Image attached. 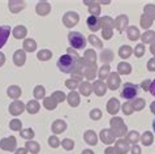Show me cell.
Listing matches in <instances>:
<instances>
[{"label": "cell", "instance_id": "cell-1", "mask_svg": "<svg viewBox=\"0 0 155 154\" xmlns=\"http://www.w3.org/2000/svg\"><path fill=\"white\" fill-rule=\"evenodd\" d=\"M85 60L76 56H72L69 54H65L59 58L58 60V67L59 69L64 72V73H77L82 68V64Z\"/></svg>", "mask_w": 155, "mask_h": 154}, {"label": "cell", "instance_id": "cell-2", "mask_svg": "<svg viewBox=\"0 0 155 154\" xmlns=\"http://www.w3.org/2000/svg\"><path fill=\"white\" fill-rule=\"evenodd\" d=\"M68 41H69L71 46L76 50H82L86 46V38L78 32H73L68 34Z\"/></svg>", "mask_w": 155, "mask_h": 154}, {"label": "cell", "instance_id": "cell-3", "mask_svg": "<svg viewBox=\"0 0 155 154\" xmlns=\"http://www.w3.org/2000/svg\"><path fill=\"white\" fill-rule=\"evenodd\" d=\"M137 95H138V86L132 82H127L123 85V89H121V97L125 98L128 101H132V99H136Z\"/></svg>", "mask_w": 155, "mask_h": 154}, {"label": "cell", "instance_id": "cell-4", "mask_svg": "<svg viewBox=\"0 0 155 154\" xmlns=\"http://www.w3.org/2000/svg\"><path fill=\"white\" fill-rule=\"evenodd\" d=\"M111 127H112V131H114V136L121 137V136H124L127 132V127L124 126L123 120L119 118H115L111 120Z\"/></svg>", "mask_w": 155, "mask_h": 154}, {"label": "cell", "instance_id": "cell-5", "mask_svg": "<svg viewBox=\"0 0 155 154\" xmlns=\"http://www.w3.org/2000/svg\"><path fill=\"white\" fill-rule=\"evenodd\" d=\"M63 21H64V24H65V26L72 28L78 22V16H77V13H74V12H68V13L64 16Z\"/></svg>", "mask_w": 155, "mask_h": 154}, {"label": "cell", "instance_id": "cell-6", "mask_svg": "<svg viewBox=\"0 0 155 154\" xmlns=\"http://www.w3.org/2000/svg\"><path fill=\"white\" fill-rule=\"evenodd\" d=\"M11 34V28L9 26H0V49L7 43L8 38Z\"/></svg>", "mask_w": 155, "mask_h": 154}, {"label": "cell", "instance_id": "cell-7", "mask_svg": "<svg viewBox=\"0 0 155 154\" xmlns=\"http://www.w3.org/2000/svg\"><path fill=\"white\" fill-rule=\"evenodd\" d=\"M129 149H130L129 148V144H128V141H125V140H119L117 142H116L115 150H116L117 154H125V153H128Z\"/></svg>", "mask_w": 155, "mask_h": 154}, {"label": "cell", "instance_id": "cell-8", "mask_svg": "<svg viewBox=\"0 0 155 154\" xmlns=\"http://www.w3.org/2000/svg\"><path fill=\"white\" fill-rule=\"evenodd\" d=\"M87 26L91 32H97V30H99V28H101V22H99V20L97 17L90 16L87 18Z\"/></svg>", "mask_w": 155, "mask_h": 154}, {"label": "cell", "instance_id": "cell-9", "mask_svg": "<svg viewBox=\"0 0 155 154\" xmlns=\"http://www.w3.org/2000/svg\"><path fill=\"white\" fill-rule=\"evenodd\" d=\"M120 85V77L116 75V73H112L108 76V86L110 89H112V90H115V89H117Z\"/></svg>", "mask_w": 155, "mask_h": 154}, {"label": "cell", "instance_id": "cell-10", "mask_svg": "<svg viewBox=\"0 0 155 154\" xmlns=\"http://www.w3.org/2000/svg\"><path fill=\"white\" fill-rule=\"evenodd\" d=\"M114 24H115V26L117 28L120 32H123L124 29H125V26L128 25V17L127 16H119Z\"/></svg>", "mask_w": 155, "mask_h": 154}, {"label": "cell", "instance_id": "cell-11", "mask_svg": "<svg viewBox=\"0 0 155 154\" xmlns=\"http://www.w3.org/2000/svg\"><path fill=\"white\" fill-rule=\"evenodd\" d=\"M101 139H102L103 142L111 144V142H112V141L115 140V136H114V133H112L111 131L104 129V131H102V132H101Z\"/></svg>", "mask_w": 155, "mask_h": 154}, {"label": "cell", "instance_id": "cell-12", "mask_svg": "<svg viewBox=\"0 0 155 154\" xmlns=\"http://www.w3.org/2000/svg\"><path fill=\"white\" fill-rule=\"evenodd\" d=\"M142 42L143 43H150V45H153L155 43V32H151V30H149V32H146L142 34Z\"/></svg>", "mask_w": 155, "mask_h": 154}, {"label": "cell", "instance_id": "cell-13", "mask_svg": "<svg viewBox=\"0 0 155 154\" xmlns=\"http://www.w3.org/2000/svg\"><path fill=\"white\" fill-rule=\"evenodd\" d=\"M119 106H120L119 101H117V99H115V98H112V99H111V101L108 102V106H107V110H108V112H110V114L115 115V114L119 111Z\"/></svg>", "mask_w": 155, "mask_h": 154}, {"label": "cell", "instance_id": "cell-14", "mask_svg": "<svg viewBox=\"0 0 155 154\" xmlns=\"http://www.w3.org/2000/svg\"><path fill=\"white\" fill-rule=\"evenodd\" d=\"M37 12L41 16H46L50 12V4L48 3H39L37 5Z\"/></svg>", "mask_w": 155, "mask_h": 154}, {"label": "cell", "instance_id": "cell-15", "mask_svg": "<svg viewBox=\"0 0 155 154\" xmlns=\"http://www.w3.org/2000/svg\"><path fill=\"white\" fill-rule=\"evenodd\" d=\"M140 140L142 141V144H143L145 146H149V145H151V144L154 142V137H153V133H151V132H145Z\"/></svg>", "mask_w": 155, "mask_h": 154}, {"label": "cell", "instance_id": "cell-16", "mask_svg": "<svg viewBox=\"0 0 155 154\" xmlns=\"http://www.w3.org/2000/svg\"><path fill=\"white\" fill-rule=\"evenodd\" d=\"M65 128H67V124L63 120H56L52 124V131L55 132V133H60V132L65 131Z\"/></svg>", "mask_w": 155, "mask_h": 154}, {"label": "cell", "instance_id": "cell-17", "mask_svg": "<svg viewBox=\"0 0 155 154\" xmlns=\"http://www.w3.org/2000/svg\"><path fill=\"white\" fill-rule=\"evenodd\" d=\"M95 59H97V55L94 52L93 50H87L85 54V62L89 64V65H91V64H95Z\"/></svg>", "mask_w": 155, "mask_h": 154}, {"label": "cell", "instance_id": "cell-18", "mask_svg": "<svg viewBox=\"0 0 155 154\" xmlns=\"http://www.w3.org/2000/svg\"><path fill=\"white\" fill-rule=\"evenodd\" d=\"M128 37L130 41H137L140 38V30L136 26H130L128 29Z\"/></svg>", "mask_w": 155, "mask_h": 154}, {"label": "cell", "instance_id": "cell-19", "mask_svg": "<svg viewBox=\"0 0 155 154\" xmlns=\"http://www.w3.org/2000/svg\"><path fill=\"white\" fill-rule=\"evenodd\" d=\"M85 141L89 145H95L97 144V135L93 131H87L85 133Z\"/></svg>", "mask_w": 155, "mask_h": 154}, {"label": "cell", "instance_id": "cell-20", "mask_svg": "<svg viewBox=\"0 0 155 154\" xmlns=\"http://www.w3.org/2000/svg\"><path fill=\"white\" fill-rule=\"evenodd\" d=\"M143 15H146L149 18H151L153 21L155 20V5L154 4H147V5L145 7V13Z\"/></svg>", "mask_w": 155, "mask_h": 154}, {"label": "cell", "instance_id": "cell-21", "mask_svg": "<svg viewBox=\"0 0 155 154\" xmlns=\"http://www.w3.org/2000/svg\"><path fill=\"white\" fill-rule=\"evenodd\" d=\"M68 102H69V105L72 106V107H76V106L80 103V97H78V94H77L76 92H72V93L69 94V97H68Z\"/></svg>", "mask_w": 155, "mask_h": 154}, {"label": "cell", "instance_id": "cell-22", "mask_svg": "<svg viewBox=\"0 0 155 154\" xmlns=\"http://www.w3.org/2000/svg\"><path fill=\"white\" fill-rule=\"evenodd\" d=\"M94 92H95L98 95H103V94L106 93V85L101 82V81H98V82L94 84Z\"/></svg>", "mask_w": 155, "mask_h": 154}, {"label": "cell", "instance_id": "cell-23", "mask_svg": "<svg viewBox=\"0 0 155 154\" xmlns=\"http://www.w3.org/2000/svg\"><path fill=\"white\" fill-rule=\"evenodd\" d=\"M80 90H81V93H82L84 95H89V94L91 93V90H93V86L89 82H82L80 85Z\"/></svg>", "mask_w": 155, "mask_h": 154}, {"label": "cell", "instance_id": "cell-24", "mask_svg": "<svg viewBox=\"0 0 155 154\" xmlns=\"http://www.w3.org/2000/svg\"><path fill=\"white\" fill-rule=\"evenodd\" d=\"M130 71H132V68L128 63H120L119 64V73L128 75V73H130Z\"/></svg>", "mask_w": 155, "mask_h": 154}, {"label": "cell", "instance_id": "cell-25", "mask_svg": "<svg viewBox=\"0 0 155 154\" xmlns=\"http://www.w3.org/2000/svg\"><path fill=\"white\" fill-rule=\"evenodd\" d=\"M151 25H153V20L149 18L146 15H142V17H141V26L143 29H149Z\"/></svg>", "mask_w": 155, "mask_h": 154}, {"label": "cell", "instance_id": "cell-26", "mask_svg": "<svg viewBox=\"0 0 155 154\" xmlns=\"http://www.w3.org/2000/svg\"><path fill=\"white\" fill-rule=\"evenodd\" d=\"M141 139V136L137 133L136 131H132V132H129V135H128V142H132V144H137V141H138Z\"/></svg>", "mask_w": 155, "mask_h": 154}, {"label": "cell", "instance_id": "cell-27", "mask_svg": "<svg viewBox=\"0 0 155 154\" xmlns=\"http://www.w3.org/2000/svg\"><path fill=\"white\" fill-rule=\"evenodd\" d=\"M132 106H133V109H134V110L140 111V110H142V109L145 107V101L142 99V98H136V99L133 101Z\"/></svg>", "mask_w": 155, "mask_h": 154}, {"label": "cell", "instance_id": "cell-28", "mask_svg": "<svg viewBox=\"0 0 155 154\" xmlns=\"http://www.w3.org/2000/svg\"><path fill=\"white\" fill-rule=\"evenodd\" d=\"M101 60L103 63H108L112 60V52H111L110 50H104L103 52L101 54Z\"/></svg>", "mask_w": 155, "mask_h": 154}, {"label": "cell", "instance_id": "cell-29", "mask_svg": "<svg viewBox=\"0 0 155 154\" xmlns=\"http://www.w3.org/2000/svg\"><path fill=\"white\" fill-rule=\"evenodd\" d=\"M101 22V26H103V29H111V26L114 25V21L110 18V17H104V18L99 20Z\"/></svg>", "mask_w": 155, "mask_h": 154}, {"label": "cell", "instance_id": "cell-30", "mask_svg": "<svg viewBox=\"0 0 155 154\" xmlns=\"http://www.w3.org/2000/svg\"><path fill=\"white\" fill-rule=\"evenodd\" d=\"M119 54H120V56L121 58H129L132 55V49L129 46H123L121 49H120V51H119Z\"/></svg>", "mask_w": 155, "mask_h": 154}, {"label": "cell", "instance_id": "cell-31", "mask_svg": "<svg viewBox=\"0 0 155 154\" xmlns=\"http://www.w3.org/2000/svg\"><path fill=\"white\" fill-rule=\"evenodd\" d=\"M15 62L17 65H22L25 63V54L24 51H17L16 52V56H15Z\"/></svg>", "mask_w": 155, "mask_h": 154}, {"label": "cell", "instance_id": "cell-32", "mask_svg": "<svg viewBox=\"0 0 155 154\" xmlns=\"http://www.w3.org/2000/svg\"><path fill=\"white\" fill-rule=\"evenodd\" d=\"M95 71H97L95 64H91V65H89V67H87V69H86V72H85L86 77H87L89 80L94 79V76H95Z\"/></svg>", "mask_w": 155, "mask_h": 154}, {"label": "cell", "instance_id": "cell-33", "mask_svg": "<svg viewBox=\"0 0 155 154\" xmlns=\"http://www.w3.org/2000/svg\"><path fill=\"white\" fill-rule=\"evenodd\" d=\"M22 110H24V105L20 103V102H15V103L12 105V107H11V111H12V112H13L15 115H18Z\"/></svg>", "mask_w": 155, "mask_h": 154}, {"label": "cell", "instance_id": "cell-34", "mask_svg": "<svg viewBox=\"0 0 155 154\" xmlns=\"http://www.w3.org/2000/svg\"><path fill=\"white\" fill-rule=\"evenodd\" d=\"M38 110H39V105H38L35 101H31L28 103V111L30 114H35Z\"/></svg>", "mask_w": 155, "mask_h": 154}, {"label": "cell", "instance_id": "cell-35", "mask_svg": "<svg viewBox=\"0 0 155 154\" xmlns=\"http://www.w3.org/2000/svg\"><path fill=\"white\" fill-rule=\"evenodd\" d=\"M15 37L16 38H24L25 35H26V29H25L24 26H18L15 29Z\"/></svg>", "mask_w": 155, "mask_h": 154}, {"label": "cell", "instance_id": "cell-36", "mask_svg": "<svg viewBox=\"0 0 155 154\" xmlns=\"http://www.w3.org/2000/svg\"><path fill=\"white\" fill-rule=\"evenodd\" d=\"M45 106L48 110H54L55 107H56V101H55L52 97H51V98H46V99H45Z\"/></svg>", "mask_w": 155, "mask_h": 154}, {"label": "cell", "instance_id": "cell-37", "mask_svg": "<svg viewBox=\"0 0 155 154\" xmlns=\"http://www.w3.org/2000/svg\"><path fill=\"white\" fill-rule=\"evenodd\" d=\"M134 54H136V56H137V58L143 56V54H145V45H143V43L137 45V46H136V49H134Z\"/></svg>", "mask_w": 155, "mask_h": 154}, {"label": "cell", "instance_id": "cell-38", "mask_svg": "<svg viewBox=\"0 0 155 154\" xmlns=\"http://www.w3.org/2000/svg\"><path fill=\"white\" fill-rule=\"evenodd\" d=\"M51 54L48 50H43V51H39V54H38V59H41V60H48L51 58Z\"/></svg>", "mask_w": 155, "mask_h": 154}, {"label": "cell", "instance_id": "cell-39", "mask_svg": "<svg viewBox=\"0 0 155 154\" xmlns=\"http://www.w3.org/2000/svg\"><path fill=\"white\" fill-rule=\"evenodd\" d=\"M86 4H89V5H90V13H91V16L97 17L99 15V5H98V4H91L89 2H86Z\"/></svg>", "mask_w": 155, "mask_h": 154}, {"label": "cell", "instance_id": "cell-40", "mask_svg": "<svg viewBox=\"0 0 155 154\" xmlns=\"http://www.w3.org/2000/svg\"><path fill=\"white\" fill-rule=\"evenodd\" d=\"M35 47H37V45H35V42H34L33 39H26L25 41V50L26 51H34L35 50Z\"/></svg>", "mask_w": 155, "mask_h": 154}, {"label": "cell", "instance_id": "cell-41", "mask_svg": "<svg viewBox=\"0 0 155 154\" xmlns=\"http://www.w3.org/2000/svg\"><path fill=\"white\" fill-rule=\"evenodd\" d=\"M108 72H110V67H108V64H106V65H103L101 68V71H99V77L104 79V77L108 76Z\"/></svg>", "mask_w": 155, "mask_h": 154}, {"label": "cell", "instance_id": "cell-42", "mask_svg": "<svg viewBox=\"0 0 155 154\" xmlns=\"http://www.w3.org/2000/svg\"><path fill=\"white\" fill-rule=\"evenodd\" d=\"M26 148L31 153H38V152H39V145H38L37 142H28L26 144Z\"/></svg>", "mask_w": 155, "mask_h": 154}, {"label": "cell", "instance_id": "cell-43", "mask_svg": "<svg viewBox=\"0 0 155 154\" xmlns=\"http://www.w3.org/2000/svg\"><path fill=\"white\" fill-rule=\"evenodd\" d=\"M89 41H90V43H91L93 46L98 47V49H102V43H101V41H99L95 35H90V37H89Z\"/></svg>", "mask_w": 155, "mask_h": 154}, {"label": "cell", "instance_id": "cell-44", "mask_svg": "<svg viewBox=\"0 0 155 154\" xmlns=\"http://www.w3.org/2000/svg\"><path fill=\"white\" fill-rule=\"evenodd\" d=\"M34 95H35V98H43L45 97V88L37 86L35 90H34Z\"/></svg>", "mask_w": 155, "mask_h": 154}, {"label": "cell", "instance_id": "cell-45", "mask_svg": "<svg viewBox=\"0 0 155 154\" xmlns=\"http://www.w3.org/2000/svg\"><path fill=\"white\" fill-rule=\"evenodd\" d=\"M123 111H124V114H127V115H130L133 111H134V109H133V106L132 103H125L123 106Z\"/></svg>", "mask_w": 155, "mask_h": 154}, {"label": "cell", "instance_id": "cell-46", "mask_svg": "<svg viewBox=\"0 0 155 154\" xmlns=\"http://www.w3.org/2000/svg\"><path fill=\"white\" fill-rule=\"evenodd\" d=\"M52 98H54V99L56 101V102H63L64 99H65V94L61 93V92H56V93L54 94Z\"/></svg>", "mask_w": 155, "mask_h": 154}, {"label": "cell", "instance_id": "cell-47", "mask_svg": "<svg viewBox=\"0 0 155 154\" xmlns=\"http://www.w3.org/2000/svg\"><path fill=\"white\" fill-rule=\"evenodd\" d=\"M48 144L51 145L52 148H58L59 146V140H58V137H55V136H51L50 137V140H48Z\"/></svg>", "mask_w": 155, "mask_h": 154}, {"label": "cell", "instance_id": "cell-48", "mask_svg": "<svg viewBox=\"0 0 155 154\" xmlns=\"http://www.w3.org/2000/svg\"><path fill=\"white\" fill-rule=\"evenodd\" d=\"M90 116H91V119H94V120H98V119H101L102 112L99 110H93L91 112H90Z\"/></svg>", "mask_w": 155, "mask_h": 154}, {"label": "cell", "instance_id": "cell-49", "mask_svg": "<svg viewBox=\"0 0 155 154\" xmlns=\"http://www.w3.org/2000/svg\"><path fill=\"white\" fill-rule=\"evenodd\" d=\"M73 141L72 140H64L63 141V146L64 149H67V150H71V149H73Z\"/></svg>", "mask_w": 155, "mask_h": 154}, {"label": "cell", "instance_id": "cell-50", "mask_svg": "<svg viewBox=\"0 0 155 154\" xmlns=\"http://www.w3.org/2000/svg\"><path fill=\"white\" fill-rule=\"evenodd\" d=\"M8 93H9V97H13V98H17V97H18L20 95V89L18 88H12V89H9V92H8Z\"/></svg>", "mask_w": 155, "mask_h": 154}, {"label": "cell", "instance_id": "cell-51", "mask_svg": "<svg viewBox=\"0 0 155 154\" xmlns=\"http://www.w3.org/2000/svg\"><path fill=\"white\" fill-rule=\"evenodd\" d=\"M33 136H34V132L31 129L22 131V137H25V139H33Z\"/></svg>", "mask_w": 155, "mask_h": 154}, {"label": "cell", "instance_id": "cell-52", "mask_svg": "<svg viewBox=\"0 0 155 154\" xmlns=\"http://www.w3.org/2000/svg\"><path fill=\"white\" fill-rule=\"evenodd\" d=\"M147 69L150 72H155V58L150 59L149 63H147Z\"/></svg>", "mask_w": 155, "mask_h": 154}, {"label": "cell", "instance_id": "cell-53", "mask_svg": "<svg viewBox=\"0 0 155 154\" xmlns=\"http://www.w3.org/2000/svg\"><path fill=\"white\" fill-rule=\"evenodd\" d=\"M150 85H151V81H150V80H145L141 84V88L143 89L145 92H147V90H150Z\"/></svg>", "mask_w": 155, "mask_h": 154}, {"label": "cell", "instance_id": "cell-54", "mask_svg": "<svg viewBox=\"0 0 155 154\" xmlns=\"http://www.w3.org/2000/svg\"><path fill=\"white\" fill-rule=\"evenodd\" d=\"M111 35H112V30H111V29H103V37H104L106 39H110Z\"/></svg>", "mask_w": 155, "mask_h": 154}, {"label": "cell", "instance_id": "cell-55", "mask_svg": "<svg viewBox=\"0 0 155 154\" xmlns=\"http://www.w3.org/2000/svg\"><path fill=\"white\" fill-rule=\"evenodd\" d=\"M65 84H67V86H68V88L72 89V90H73V89H74V88L77 86V82H76L74 80H68Z\"/></svg>", "mask_w": 155, "mask_h": 154}, {"label": "cell", "instance_id": "cell-56", "mask_svg": "<svg viewBox=\"0 0 155 154\" xmlns=\"http://www.w3.org/2000/svg\"><path fill=\"white\" fill-rule=\"evenodd\" d=\"M130 149H132V154H141V148L137 146V145H133Z\"/></svg>", "mask_w": 155, "mask_h": 154}, {"label": "cell", "instance_id": "cell-57", "mask_svg": "<svg viewBox=\"0 0 155 154\" xmlns=\"http://www.w3.org/2000/svg\"><path fill=\"white\" fill-rule=\"evenodd\" d=\"M20 127H21V123L18 120L12 122V128H13V129H20Z\"/></svg>", "mask_w": 155, "mask_h": 154}, {"label": "cell", "instance_id": "cell-58", "mask_svg": "<svg viewBox=\"0 0 155 154\" xmlns=\"http://www.w3.org/2000/svg\"><path fill=\"white\" fill-rule=\"evenodd\" d=\"M150 93L153 94V95L155 97V80L154 81H151V85H150V90H149Z\"/></svg>", "mask_w": 155, "mask_h": 154}, {"label": "cell", "instance_id": "cell-59", "mask_svg": "<svg viewBox=\"0 0 155 154\" xmlns=\"http://www.w3.org/2000/svg\"><path fill=\"white\" fill-rule=\"evenodd\" d=\"M106 154H117L115 150V148H107V150H106Z\"/></svg>", "mask_w": 155, "mask_h": 154}, {"label": "cell", "instance_id": "cell-60", "mask_svg": "<svg viewBox=\"0 0 155 154\" xmlns=\"http://www.w3.org/2000/svg\"><path fill=\"white\" fill-rule=\"evenodd\" d=\"M150 51H151V54L154 55V58H155V43H153L151 46H150Z\"/></svg>", "mask_w": 155, "mask_h": 154}, {"label": "cell", "instance_id": "cell-61", "mask_svg": "<svg viewBox=\"0 0 155 154\" xmlns=\"http://www.w3.org/2000/svg\"><path fill=\"white\" fill-rule=\"evenodd\" d=\"M150 109H151V112L155 115V101H154L153 103H151V106H150Z\"/></svg>", "mask_w": 155, "mask_h": 154}, {"label": "cell", "instance_id": "cell-62", "mask_svg": "<svg viewBox=\"0 0 155 154\" xmlns=\"http://www.w3.org/2000/svg\"><path fill=\"white\" fill-rule=\"evenodd\" d=\"M82 154H94V153H93L91 150H89V149H87V150H84V152H82Z\"/></svg>", "mask_w": 155, "mask_h": 154}, {"label": "cell", "instance_id": "cell-63", "mask_svg": "<svg viewBox=\"0 0 155 154\" xmlns=\"http://www.w3.org/2000/svg\"><path fill=\"white\" fill-rule=\"evenodd\" d=\"M16 154H26V150H24V149H22V150H18Z\"/></svg>", "mask_w": 155, "mask_h": 154}, {"label": "cell", "instance_id": "cell-64", "mask_svg": "<svg viewBox=\"0 0 155 154\" xmlns=\"http://www.w3.org/2000/svg\"><path fill=\"white\" fill-rule=\"evenodd\" d=\"M153 129H154V132H155V120L153 122Z\"/></svg>", "mask_w": 155, "mask_h": 154}]
</instances>
